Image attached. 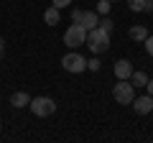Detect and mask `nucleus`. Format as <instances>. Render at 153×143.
Returning <instances> with one entry per match:
<instances>
[{"instance_id":"nucleus-17","label":"nucleus","mask_w":153,"mask_h":143,"mask_svg":"<svg viewBox=\"0 0 153 143\" xmlns=\"http://www.w3.org/2000/svg\"><path fill=\"white\" fill-rule=\"evenodd\" d=\"M143 44H146V51H148V54L153 56V36H151V33H148V39L143 41Z\"/></svg>"},{"instance_id":"nucleus-3","label":"nucleus","mask_w":153,"mask_h":143,"mask_svg":"<svg viewBox=\"0 0 153 143\" xmlns=\"http://www.w3.org/2000/svg\"><path fill=\"white\" fill-rule=\"evenodd\" d=\"M112 97L117 100V105H133L135 100V87L130 79H117V84L112 87Z\"/></svg>"},{"instance_id":"nucleus-8","label":"nucleus","mask_w":153,"mask_h":143,"mask_svg":"<svg viewBox=\"0 0 153 143\" xmlns=\"http://www.w3.org/2000/svg\"><path fill=\"white\" fill-rule=\"evenodd\" d=\"M79 23H82L87 31H92V28L100 26V13L97 10H82V21H79Z\"/></svg>"},{"instance_id":"nucleus-24","label":"nucleus","mask_w":153,"mask_h":143,"mask_svg":"<svg viewBox=\"0 0 153 143\" xmlns=\"http://www.w3.org/2000/svg\"><path fill=\"white\" fill-rule=\"evenodd\" d=\"M0 130H3V125H0Z\"/></svg>"},{"instance_id":"nucleus-15","label":"nucleus","mask_w":153,"mask_h":143,"mask_svg":"<svg viewBox=\"0 0 153 143\" xmlns=\"http://www.w3.org/2000/svg\"><path fill=\"white\" fill-rule=\"evenodd\" d=\"M100 28H105V31H107V33H112V28H115V23L110 21L107 16H105V18H100Z\"/></svg>"},{"instance_id":"nucleus-16","label":"nucleus","mask_w":153,"mask_h":143,"mask_svg":"<svg viewBox=\"0 0 153 143\" xmlns=\"http://www.w3.org/2000/svg\"><path fill=\"white\" fill-rule=\"evenodd\" d=\"M100 59H97V54H94V59H87V69H92V72H100Z\"/></svg>"},{"instance_id":"nucleus-14","label":"nucleus","mask_w":153,"mask_h":143,"mask_svg":"<svg viewBox=\"0 0 153 143\" xmlns=\"http://www.w3.org/2000/svg\"><path fill=\"white\" fill-rule=\"evenodd\" d=\"M97 13H100V16H107V13H110V0H100V3H97Z\"/></svg>"},{"instance_id":"nucleus-10","label":"nucleus","mask_w":153,"mask_h":143,"mask_svg":"<svg viewBox=\"0 0 153 143\" xmlns=\"http://www.w3.org/2000/svg\"><path fill=\"white\" fill-rule=\"evenodd\" d=\"M44 21L49 23V26H56V23L61 21V16H59V8H56V5L46 8V13H44Z\"/></svg>"},{"instance_id":"nucleus-9","label":"nucleus","mask_w":153,"mask_h":143,"mask_svg":"<svg viewBox=\"0 0 153 143\" xmlns=\"http://www.w3.org/2000/svg\"><path fill=\"white\" fill-rule=\"evenodd\" d=\"M10 105L16 107V110H21V107H28V105H31V95H28V92H13Z\"/></svg>"},{"instance_id":"nucleus-2","label":"nucleus","mask_w":153,"mask_h":143,"mask_svg":"<svg viewBox=\"0 0 153 143\" xmlns=\"http://www.w3.org/2000/svg\"><path fill=\"white\" fill-rule=\"evenodd\" d=\"M64 44L69 49H79V46L87 44V28L82 23H71L69 28L64 31Z\"/></svg>"},{"instance_id":"nucleus-19","label":"nucleus","mask_w":153,"mask_h":143,"mask_svg":"<svg viewBox=\"0 0 153 143\" xmlns=\"http://www.w3.org/2000/svg\"><path fill=\"white\" fill-rule=\"evenodd\" d=\"M71 21H74V23L82 21V10H76V8H74V10H71Z\"/></svg>"},{"instance_id":"nucleus-4","label":"nucleus","mask_w":153,"mask_h":143,"mask_svg":"<svg viewBox=\"0 0 153 143\" xmlns=\"http://www.w3.org/2000/svg\"><path fill=\"white\" fill-rule=\"evenodd\" d=\"M61 66H64L69 74H82V72L87 69V59H84L79 51H69V54H64V59H61Z\"/></svg>"},{"instance_id":"nucleus-25","label":"nucleus","mask_w":153,"mask_h":143,"mask_svg":"<svg viewBox=\"0 0 153 143\" xmlns=\"http://www.w3.org/2000/svg\"><path fill=\"white\" fill-rule=\"evenodd\" d=\"M110 3H115V0H110Z\"/></svg>"},{"instance_id":"nucleus-22","label":"nucleus","mask_w":153,"mask_h":143,"mask_svg":"<svg viewBox=\"0 0 153 143\" xmlns=\"http://www.w3.org/2000/svg\"><path fill=\"white\" fill-rule=\"evenodd\" d=\"M0 49H5V41H3V39H0Z\"/></svg>"},{"instance_id":"nucleus-12","label":"nucleus","mask_w":153,"mask_h":143,"mask_svg":"<svg viewBox=\"0 0 153 143\" xmlns=\"http://www.w3.org/2000/svg\"><path fill=\"white\" fill-rule=\"evenodd\" d=\"M130 39L133 41H146L148 39V28L146 26H133L130 28Z\"/></svg>"},{"instance_id":"nucleus-11","label":"nucleus","mask_w":153,"mask_h":143,"mask_svg":"<svg viewBox=\"0 0 153 143\" xmlns=\"http://www.w3.org/2000/svg\"><path fill=\"white\" fill-rule=\"evenodd\" d=\"M130 82H133V87H146L148 84V74L146 72H140V69H133V74H130Z\"/></svg>"},{"instance_id":"nucleus-5","label":"nucleus","mask_w":153,"mask_h":143,"mask_svg":"<svg viewBox=\"0 0 153 143\" xmlns=\"http://www.w3.org/2000/svg\"><path fill=\"white\" fill-rule=\"evenodd\" d=\"M31 112L36 118H49V115H54L56 112V102L51 97H36V100H31Z\"/></svg>"},{"instance_id":"nucleus-7","label":"nucleus","mask_w":153,"mask_h":143,"mask_svg":"<svg viewBox=\"0 0 153 143\" xmlns=\"http://www.w3.org/2000/svg\"><path fill=\"white\" fill-rule=\"evenodd\" d=\"M130 74H133V64L128 59H117L115 61V77L117 79H130Z\"/></svg>"},{"instance_id":"nucleus-18","label":"nucleus","mask_w":153,"mask_h":143,"mask_svg":"<svg viewBox=\"0 0 153 143\" xmlns=\"http://www.w3.org/2000/svg\"><path fill=\"white\" fill-rule=\"evenodd\" d=\"M54 5L61 10V8H69V5H71V0H54Z\"/></svg>"},{"instance_id":"nucleus-13","label":"nucleus","mask_w":153,"mask_h":143,"mask_svg":"<svg viewBox=\"0 0 153 143\" xmlns=\"http://www.w3.org/2000/svg\"><path fill=\"white\" fill-rule=\"evenodd\" d=\"M143 5H146V0H128V8H130V10H135V13H140Z\"/></svg>"},{"instance_id":"nucleus-20","label":"nucleus","mask_w":153,"mask_h":143,"mask_svg":"<svg viewBox=\"0 0 153 143\" xmlns=\"http://www.w3.org/2000/svg\"><path fill=\"white\" fill-rule=\"evenodd\" d=\"M143 10H146V13H153V0H146V5H143Z\"/></svg>"},{"instance_id":"nucleus-6","label":"nucleus","mask_w":153,"mask_h":143,"mask_svg":"<svg viewBox=\"0 0 153 143\" xmlns=\"http://www.w3.org/2000/svg\"><path fill=\"white\" fill-rule=\"evenodd\" d=\"M133 107H135L138 115H148V112L153 110V97H151L148 92H146V95H140V97L133 100Z\"/></svg>"},{"instance_id":"nucleus-21","label":"nucleus","mask_w":153,"mask_h":143,"mask_svg":"<svg viewBox=\"0 0 153 143\" xmlns=\"http://www.w3.org/2000/svg\"><path fill=\"white\" fill-rule=\"evenodd\" d=\"M146 92L153 97V79H148V84H146Z\"/></svg>"},{"instance_id":"nucleus-1","label":"nucleus","mask_w":153,"mask_h":143,"mask_svg":"<svg viewBox=\"0 0 153 143\" xmlns=\"http://www.w3.org/2000/svg\"><path fill=\"white\" fill-rule=\"evenodd\" d=\"M87 46L92 49V54H105V51L110 49V33L105 31V28H92V31H87Z\"/></svg>"},{"instance_id":"nucleus-23","label":"nucleus","mask_w":153,"mask_h":143,"mask_svg":"<svg viewBox=\"0 0 153 143\" xmlns=\"http://www.w3.org/2000/svg\"><path fill=\"white\" fill-rule=\"evenodd\" d=\"M0 56H3V49H0Z\"/></svg>"}]
</instances>
